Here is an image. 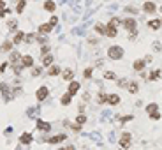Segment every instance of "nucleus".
I'll list each match as a JSON object with an SVG mask.
<instances>
[{"label": "nucleus", "instance_id": "obj_23", "mask_svg": "<svg viewBox=\"0 0 162 150\" xmlns=\"http://www.w3.org/2000/svg\"><path fill=\"white\" fill-rule=\"evenodd\" d=\"M93 30H95V32H97L99 36H106V25L104 23H95V27H93Z\"/></svg>", "mask_w": 162, "mask_h": 150}, {"label": "nucleus", "instance_id": "obj_29", "mask_svg": "<svg viewBox=\"0 0 162 150\" xmlns=\"http://www.w3.org/2000/svg\"><path fill=\"white\" fill-rule=\"evenodd\" d=\"M116 87H120V88H127V87H129V79H127V78L116 79Z\"/></svg>", "mask_w": 162, "mask_h": 150}, {"label": "nucleus", "instance_id": "obj_46", "mask_svg": "<svg viewBox=\"0 0 162 150\" xmlns=\"http://www.w3.org/2000/svg\"><path fill=\"white\" fill-rule=\"evenodd\" d=\"M132 118H134V115H127V117H123V118H122V122H123V124H125V122L132 120Z\"/></svg>", "mask_w": 162, "mask_h": 150}, {"label": "nucleus", "instance_id": "obj_12", "mask_svg": "<svg viewBox=\"0 0 162 150\" xmlns=\"http://www.w3.org/2000/svg\"><path fill=\"white\" fill-rule=\"evenodd\" d=\"M25 37H27V34H25L23 30H18V32L14 34L13 44H21V43H25Z\"/></svg>", "mask_w": 162, "mask_h": 150}, {"label": "nucleus", "instance_id": "obj_28", "mask_svg": "<svg viewBox=\"0 0 162 150\" xmlns=\"http://www.w3.org/2000/svg\"><path fill=\"white\" fill-rule=\"evenodd\" d=\"M9 60H11L13 64H18V62L21 60V55L18 53V51H13V53H11V57H9Z\"/></svg>", "mask_w": 162, "mask_h": 150}, {"label": "nucleus", "instance_id": "obj_10", "mask_svg": "<svg viewBox=\"0 0 162 150\" xmlns=\"http://www.w3.org/2000/svg\"><path fill=\"white\" fill-rule=\"evenodd\" d=\"M120 102H122V97L118 94H107V104L109 106H118Z\"/></svg>", "mask_w": 162, "mask_h": 150}, {"label": "nucleus", "instance_id": "obj_8", "mask_svg": "<svg viewBox=\"0 0 162 150\" xmlns=\"http://www.w3.org/2000/svg\"><path fill=\"white\" fill-rule=\"evenodd\" d=\"M67 140V134H63V133H60V134H55L51 136V138H48L46 140V143H51V145H58V143H62Z\"/></svg>", "mask_w": 162, "mask_h": 150}, {"label": "nucleus", "instance_id": "obj_37", "mask_svg": "<svg viewBox=\"0 0 162 150\" xmlns=\"http://www.w3.org/2000/svg\"><path fill=\"white\" fill-rule=\"evenodd\" d=\"M13 71H14V74H20V72L23 71V65H21V62H18V64H13Z\"/></svg>", "mask_w": 162, "mask_h": 150}, {"label": "nucleus", "instance_id": "obj_44", "mask_svg": "<svg viewBox=\"0 0 162 150\" xmlns=\"http://www.w3.org/2000/svg\"><path fill=\"white\" fill-rule=\"evenodd\" d=\"M7 14H11V9H4V11H0V18H6Z\"/></svg>", "mask_w": 162, "mask_h": 150}, {"label": "nucleus", "instance_id": "obj_20", "mask_svg": "<svg viewBox=\"0 0 162 150\" xmlns=\"http://www.w3.org/2000/svg\"><path fill=\"white\" fill-rule=\"evenodd\" d=\"M116 36H118V29H113V27H107V25H106V37L115 39Z\"/></svg>", "mask_w": 162, "mask_h": 150}, {"label": "nucleus", "instance_id": "obj_50", "mask_svg": "<svg viewBox=\"0 0 162 150\" xmlns=\"http://www.w3.org/2000/svg\"><path fill=\"white\" fill-rule=\"evenodd\" d=\"M6 6H7L6 2H4V0H0V11H4V9H6Z\"/></svg>", "mask_w": 162, "mask_h": 150}, {"label": "nucleus", "instance_id": "obj_6", "mask_svg": "<svg viewBox=\"0 0 162 150\" xmlns=\"http://www.w3.org/2000/svg\"><path fill=\"white\" fill-rule=\"evenodd\" d=\"M79 90H81V85H79V81H76V79H74V81H70L69 85H67V94H69L70 97H74Z\"/></svg>", "mask_w": 162, "mask_h": 150}, {"label": "nucleus", "instance_id": "obj_34", "mask_svg": "<svg viewBox=\"0 0 162 150\" xmlns=\"http://www.w3.org/2000/svg\"><path fill=\"white\" fill-rule=\"evenodd\" d=\"M16 27H18V21L16 20H9L7 21V29L11 30V32H16Z\"/></svg>", "mask_w": 162, "mask_h": 150}, {"label": "nucleus", "instance_id": "obj_55", "mask_svg": "<svg viewBox=\"0 0 162 150\" xmlns=\"http://www.w3.org/2000/svg\"><path fill=\"white\" fill-rule=\"evenodd\" d=\"M160 21H162V18H160Z\"/></svg>", "mask_w": 162, "mask_h": 150}, {"label": "nucleus", "instance_id": "obj_18", "mask_svg": "<svg viewBox=\"0 0 162 150\" xmlns=\"http://www.w3.org/2000/svg\"><path fill=\"white\" fill-rule=\"evenodd\" d=\"M160 76H162L160 69H153V71L148 74V79H150V81H157V79H160Z\"/></svg>", "mask_w": 162, "mask_h": 150}, {"label": "nucleus", "instance_id": "obj_47", "mask_svg": "<svg viewBox=\"0 0 162 150\" xmlns=\"http://www.w3.org/2000/svg\"><path fill=\"white\" fill-rule=\"evenodd\" d=\"M56 23H58V18H56V16H53V18H51V21H49V25H51V27H55Z\"/></svg>", "mask_w": 162, "mask_h": 150}, {"label": "nucleus", "instance_id": "obj_38", "mask_svg": "<svg viewBox=\"0 0 162 150\" xmlns=\"http://www.w3.org/2000/svg\"><path fill=\"white\" fill-rule=\"evenodd\" d=\"M148 118L153 120V122H157V120H160L162 118V113H152V115H148Z\"/></svg>", "mask_w": 162, "mask_h": 150}, {"label": "nucleus", "instance_id": "obj_32", "mask_svg": "<svg viewBox=\"0 0 162 150\" xmlns=\"http://www.w3.org/2000/svg\"><path fill=\"white\" fill-rule=\"evenodd\" d=\"M92 76H93V67H86V69L83 71V78L85 79H90Z\"/></svg>", "mask_w": 162, "mask_h": 150}, {"label": "nucleus", "instance_id": "obj_39", "mask_svg": "<svg viewBox=\"0 0 162 150\" xmlns=\"http://www.w3.org/2000/svg\"><path fill=\"white\" fill-rule=\"evenodd\" d=\"M51 51H49V46L46 44V46H41V55L42 57H46V55H49Z\"/></svg>", "mask_w": 162, "mask_h": 150}, {"label": "nucleus", "instance_id": "obj_30", "mask_svg": "<svg viewBox=\"0 0 162 150\" xmlns=\"http://www.w3.org/2000/svg\"><path fill=\"white\" fill-rule=\"evenodd\" d=\"M11 50H13V41H6L0 46V51H11Z\"/></svg>", "mask_w": 162, "mask_h": 150}, {"label": "nucleus", "instance_id": "obj_41", "mask_svg": "<svg viewBox=\"0 0 162 150\" xmlns=\"http://www.w3.org/2000/svg\"><path fill=\"white\" fill-rule=\"evenodd\" d=\"M138 34H139V32H138V30H134V32H130V34H129V37H127V39H129V41L132 43V41H136V37H138Z\"/></svg>", "mask_w": 162, "mask_h": 150}, {"label": "nucleus", "instance_id": "obj_45", "mask_svg": "<svg viewBox=\"0 0 162 150\" xmlns=\"http://www.w3.org/2000/svg\"><path fill=\"white\" fill-rule=\"evenodd\" d=\"M41 71H42L41 67H35L34 71H32V76H41Z\"/></svg>", "mask_w": 162, "mask_h": 150}, {"label": "nucleus", "instance_id": "obj_43", "mask_svg": "<svg viewBox=\"0 0 162 150\" xmlns=\"http://www.w3.org/2000/svg\"><path fill=\"white\" fill-rule=\"evenodd\" d=\"M88 43H90L92 46H97V44H99V39H95V37H88Z\"/></svg>", "mask_w": 162, "mask_h": 150}, {"label": "nucleus", "instance_id": "obj_33", "mask_svg": "<svg viewBox=\"0 0 162 150\" xmlns=\"http://www.w3.org/2000/svg\"><path fill=\"white\" fill-rule=\"evenodd\" d=\"M123 11H125V13H129V14H134V16H136V14H138V11H139V9L136 7V6H127V7L123 9Z\"/></svg>", "mask_w": 162, "mask_h": 150}, {"label": "nucleus", "instance_id": "obj_53", "mask_svg": "<svg viewBox=\"0 0 162 150\" xmlns=\"http://www.w3.org/2000/svg\"><path fill=\"white\" fill-rule=\"evenodd\" d=\"M159 11H160V13H162V6H160V7H159Z\"/></svg>", "mask_w": 162, "mask_h": 150}, {"label": "nucleus", "instance_id": "obj_13", "mask_svg": "<svg viewBox=\"0 0 162 150\" xmlns=\"http://www.w3.org/2000/svg\"><path fill=\"white\" fill-rule=\"evenodd\" d=\"M37 129H39L41 133H49V131H51V124H49V122L37 120Z\"/></svg>", "mask_w": 162, "mask_h": 150}, {"label": "nucleus", "instance_id": "obj_24", "mask_svg": "<svg viewBox=\"0 0 162 150\" xmlns=\"http://www.w3.org/2000/svg\"><path fill=\"white\" fill-rule=\"evenodd\" d=\"M42 65H44V67H51V65H53V55H51V53L46 55V57H42Z\"/></svg>", "mask_w": 162, "mask_h": 150}, {"label": "nucleus", "instance_id": "obj_19", "mask_svg": "<svg viewBox=\"0 0 162 150\" xmlns=\"http://www.w3.org/2000/svg\"><path fill=\"white\" fill-rule=\"evenodd\" d=\"M48 74L49 76H60V74H62V69H60V67H58V65H51V67H48Z\"/></svg>", "mask_w": 162, "mask_h": 150}, {"label": "nucleus", "instance_id": "obj_51", "mask_svg": "<svg viewBox=\"0 0 162 150\" xmlns=\"http://www.w3.org/2000/svg\"><path fill=\"white\" fill-rule=\"evenodd\" d=\"M153 50H155V51H159V50H160V44H159V41H157V43L153 44Z\"/></svg>", "mask_w": 162, "mask_h": 150}, {"label": "nucleus", "instance_id": "obj_7", "mask_svg": "<svg viewBox=\"0 0 162 150\" xmlns=\"http://www.w3.org/2000/svg\"><path fill=\"white\" fill-rule=\"evenodd\" d=\"M146 27H148L150 30H153V32L160 30V29H162V21H160V18H153V20H148V21H146Z\"/></svg>", "mask_w": 162, "mask_h": 150}, {"label": "nucleus", "instance_id": "obj_22", "mask_svg": "<svg viewBox=\"0 0 162 150\" xmlns=\"http://www.w3.org/2000/svg\"><path fill=\"white\" fill-rule=\"evenodd\" d=\"M120 25H122V20H120L118 16H113L111 20L107 21V27H113V29H118Z\"/></svg>", "mask_w": 162, "mask_h": 150}, {"label": "nucleus", "instance_id": "obj_49", "mask_svg": "<svg viewBox=\"0 0 162 150\" xmlns=\"http://www.w3.org/2000/svg\"><path fill=\"white\" fill-rule=\"evenodd\" d=\"M143 60H145V62H146V64H150V62H152V60H153V58H152V55H146V57L143 58Z\"/></svg>", "mask_w": 162, "mask_h": 150}, {"label": "nucleus", "instance_id": "obj_9", "mask_svg": "<svg viewBox=\"0 0 162 150\" xmlns=\"http://www.w3.org/2000/svg\"><path fill=\"white\" fill-rule=\"evenodd\" d=\"M132 69L136 72H145V69H146V62H145L143 58H138V60H134L132 62Z\"/></svg>", "mask_w": 162, "mask_h": 150}, {"label": "nucleus", "instance_id": "obj_14", "mask_svg": "<svg viewBox=\"0 0 162 150\" xmlns=\"http://www.w3.org/2000/svg\"><path fill=\"white\" fill-rule=\"evenodd\" d=\"M51 30H53V27H51L49 23H42V25H39L37 32H39V34H42V36H46V34H49Z\"/></svg>", "mask_w": 162, "mask_h": 150}, {"label": "nucleus", "instance_id": "obj_36", "mask_svg": "<svg viewBox=\"0 0 162 150\" xmlns=\"http://www.w3.org/2000/svg\"><path fill=\"white\" fill-rule=\"evenodd\" d=\"M104 79H109V81H113V79H116V74L113 71H104Z\"/></svg>", "mask_w": 162, "mask_h": 150}, {"label": "nucleus", "instance_id": "obj_1", "mask_svg": "<svg viewBox=\"0 0 162 150\" xmlns=\"http://www.w3.org/2000/svg\"><path fill=\"white\" fill-rule=\"evenodd\" d=\"M125 55V50L120 46V44H113L107 48V57L111 58V60H122Z\"/></svg>", "mask_w": 162, "mask_h": 150}, {"label": "nucleus", "instance_id": "obj_21", "mask_svg": "<svg viewBox=\"0 0 162 150\" xmlns=\"http://www.w3.org/2000/svg\"><path fill=\"white\" fill-rule=\"evenodd\" d=\"M146 113L148 115H152V113H159V104L157 102H150V104H146Z\"/></svg>", "mask_w": 162, "mask_h": 150}, {"label": "nucleus", "instance_id": "obj_25", "mask_svg": "<svg viewBox=\"0 0 162 150\" xmlns=\"http://www.w3.org/2000/svg\"><path fill=\"white\" fill-rule=\"evenodd\" d=\"M106 102H107V94L99 92L97 94V104H106Z\"/></svg>", "mask_w": 162, "mask_h": 150}, {"label": "nucleus", "instance_id": "obj_52", "mask_svg": "<svg viewBox=\"0 0 162 150\" xmlns=\"http://www.w3.org/2000/svg\"><path fill=\"white\" fill-rule=\"evenodd\" d=\"M65 150H76V148H74L72 145H69V147H65Z\"/></svg>", "mask_w": 162, "mask_h": 150}, {"label": "nucleus", "instance_id": "obj_40", "mask_svg": "<svg viewBox=\"0 0 162 150\" xmlns=\"http://www.w3.org/2000/svg\"><path fill=\"white\" fill-rule=\"evenodd\" d=\"M35 39V34H27V37H25V43L27 44H32Z\"/></svg>", "mask_w": 162, "mask_h": 150}, {"label": "nucleus", "instance_id": "obj_4", "mask_svg": "<svg viewBox=\"0 0 162 150\" xmlns=\"http://www.w3.org/2000/svg\"><path fill=\"white\" fill-rule=\"evenodd\" d=\"M130 140H132V134H130V133H129V131H125V133H122V134H120V147H122V148H130Z\"/></svg>", "mask_w": 162, "mask_h": 150}, {"label": "nucleus", "instance_id": "obj_42", "mask_svg": "<svg viewBox=\"0 0 162 150\" xmlns=\"http://www.w3.org/2000/svg\"><path fill=\"white\" fill-rule=\"evenodd\" d=\"M70 129H72V131H74V133H79V131H81V125H77L76 122H74V124H72V125H70Z\"/></svg>", "mask_w": 162, "mask_h": 150}, {"label": "nucleus", "instance_id": "obj_26", "mask_svg": "<svg viewBox=\"0 0 162 150\" xmlns=\"http://www.w3.org/2000/svg\"><path fill=\"white\" fill-rule=\"evenodd\" d=\"M42 7L46 9L48 13H53V11L56 9V4H55V2H51V0H48V2H44V6H42Z\"/></svg>", "mask_w": 162, "mask_h": 150}, {"label": "nucleus", "instance_id": "obj_2", "mask_svg": "<svg viewBox=\"0 0 162 150\" xmlns=\"http://www.w3.org/2000/svg\"><path fill=\"white\" fill-rule=\"evenodd\" d=\"M122 27H123V30H127V32L130 34L134 30H138V21H136L134 16H127V18L122 20Z\"/></svg>", "mask_w": 162, "mask_h": 150}, {"label": "nucleus", "instance_id": "obj_27", "mask_svg": "<svg viewBox=\"0 0 162 150\" xmlns=\"http://www.w3.org/2000/svg\"><path fill=\"white\" fill-rule=\"evenodd\" d=\"M60 102H62L63 106H69L70 102H72V97H70V95H69L67 92H65V94L62 95V97H60Z\"/></svg>", "mask_w": 162, "mask_h": 150}, {"label": "nucleus", "instance_id": "obj_3", "mask_svg": "<svg viewBox=\"0 0 162 150\" xmlns=\"http://www.w3.org/2000/svg\"><path fill=\"white\" fill-rule=\"evenodd\" d=\"M49 97V87L46 85H41L37 90H35V99L39 101V102H42V101H46Z\"/></svg>", "mask_w": 162, "mask_h": 150}, {"label": "nucleus", "instance_id": "obj_17", "mask_svg": "<svg viewBox=\"0 0 162 150\" xmlns=\"http://www.w3.org/2000/svg\"><path fill=\"white\" fill-rule=\"evenodd\" d=\"M62 78L65 79V81H74V71L72 69H65V71H62Z\"/></svg>", "mask_w": 162, "mask_h": 150}, {"label": "nucleus", "instance_id": "obj_11", "mask_svg": "<svg viewBox=\"0 0 162 150\" xmlns=\"http://www.w3.org/2000/svg\"><path fill=\"white\" fill-rule=\"evenodd\" d=\"M21 65H23V69L25 67H34V57L32 55H21Z\"/></svg>", "mask_w": 162, "mask_h": 150}, {"label": "nucleus", "instance_id": "obj_31", "mask_svg": "<svg viewBox=\"0 0 162 150\" xmlns=\"http://www.w3.org/2000/svg\"><path fill=\"white\" fill-rule=\"evenodd\" d=\"M76 124L77 125H83V124H86V115L85 113H79L76 117Z\"/></svg>", "mask_w": 162, "mask_h": 150}, {"label": "nucleus", "instance_id": "obj_35", "mask_svg": "<svg viewBox=\"0 0 162 150\" xmlns=\"http://www.w3.org/2000/svg\"><path fill=\"white\" fill-rule=\"evenodd\" d=\"M25 7H27V2H25V0L18 2V6H16V11H18V14H21V13L25 11Z\"/></svg>", "mask_w": 162, "mask_h": 150}, {"label": "nucleus", "instance_id": "obj_54", "mask_svg": "<svg viewBox=\"0 0 162 150\" xmlns=\"http://www.w3.org/2000/svg\"><path fill=\"white\" fill-rule=\"evenodd\" d=\"M58 150H65V148H58Z\"/></svg>", "mask_w": 162, "mask_h": 150}, {"label": "nucleus", "instance_id": "obj_48", "mask_svg": "<svg viewBox=\"0 0 162 150\" xmlns=\"http://www.w3.org/2000/svg\"><path fill=\"white\" fill-rule=\"evenodd\" d=\"M7 67H9V64H7V62H4V64L0 65V72H6V69Z\"/></svg>", "mask_w": 162, "mask_h": 150}, {"label": "nucleus", "instance_id": "obj_5", "mask_svg": "<svg viewBox=\"0 0 162 150\" xmlns=\"http://www.w3.org/2000/svg\"><path fill=\"white\" fill-rule=\"evenodd\" d=\"M141 9H143V13H145V14H155L159 7H157V4H155V2H150V0H148V2H145V4L141 6Z\"/></svg>", "mask_w": 162, "mask_h": 150}, {"label": "nucleus", "instance_id": "obj_15", "mask_svg": "<svg viewBox=\"0 0 162 150\" xmlns=\"http://www.w3.org/2000/svg\"><path fill=\"white\" fill-rule=\"evenodd\" d=\"M20 141L23 143V145H30V143L34 141V136L30 134V133H23V134L20 136Z\"/></svg>", "mask_w": 162, "mask_h": 150}, {"label": "nucleus", "instance_id": "obj_16", "mask_svg": "<svg viewBox=\"0 0 162 150\" xmlns=\"http://www.w3.org/2000/svg\"><path fill=\"white\" fill-rule=\"evenodd\" d=\"M127 92H129V94H138V92H139V83H138V81H129Z\"/></svg>", "mask_w": 162, "mask_h": 150}]
</instances>
